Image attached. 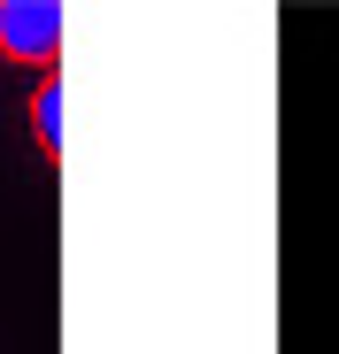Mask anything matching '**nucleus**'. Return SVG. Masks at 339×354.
Returning a JSON list of instances; mask_svg holds the SVG:
<instances>
[{"label": "nucleus", "mask_w": 339, "mask_h": 354, "mask_svg": "<svg viewBox=\"0 0 339 354\" xmlns=\"http://www.w3.org/2000/svg\"><path fill=\"white\" fill-rule=\"evenodd\" d=\"M0 54L54 70V54H62V8L54 0H0Z\"/></svg>", "instance_id": "nucleus-1"}, {"label": "nucleus", "mask_w": 339, "mask_h": 354, "mask_svg": "<svg viewBox=\"0 0 339 354\" xmlns=\"http://www.w3.org/2000/svg\"><path fill=\"white\" fill-rule=\"evenodd\" d=\"M31 139L46 147V162L62 154V77H54V70H46V85L31 93Z\"/></svg>", "instance_id": "nucleus-2"}]
</instances>
